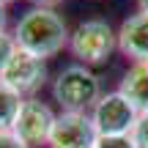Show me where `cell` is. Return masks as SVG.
Masks as SVG:
<instances>
[{
  "label": "cell",
  "mask_w": 148,
  "mask_h": 148,
  "mask_svg": "<svg viewBox=\"0 0 148 148\" xmlns=\"http://www.w3.org/2000/svg\"><path fill=\"white\" fill-rule=\"evenodd\" d=\"M22 101L25 99L0 79V132H11L14 129V121L22 110Z\"/></svg>",
  "instance_id": "10"
},
{
  "label": "cell",
  "mask_w": 148,
  "mask_h": 148,
  "mask_svg": "<svg viewBox=\"0 0 148 148\" xmlns=\"http://www.w3.org/2000/svg\"><path fill=\"white\" fill-rule=\"evenodd\" d=\"M16 41H14V33H5V30H0V74H3V69L8 66V60L14 58V52H16Z\"/></svg>",
  "instance_id": "11"
},
{
  "label": "cell",
  "mask_w": 148,
  "mask_h": 148,
  "mask_svg": "<svg viewBox=\"0 0 148 148\" xmlns=\"http://www.w3.org/2000/svg\"><path fill=\"white\" fill-rule=\"evenodd\" d=\"M52 99L60 104L63 112H88L101 99L99 77L88 66H66L52 82Z\"/></svg>",
  "instance_id": "2"
},
{
  "label": "cell",
  "mask_w": 148,
  "mask_h": 148,
  "mask_svg": "<svg viewBox=\"0 0 148 148\" xmlns=\"http://www.w3.org/2000/svg\"><path fill=\"white\" fill-rule=\"evenodd\" d=\"M69 49L82 66L107 63L110 55L118 49V33L104 19H85L74 27Z\"/></svg>",
  "instance_id": "3"
},
{
  "label": "cell",
  "mask_w": 148,
  "mask_h": 148,
  "mask_svg": "<svg viewBox=\"0 0 148 148\" xmlns=\"http://www.w3.org/2000/svg\"><path fill=\"white\" fill-rule=\"evenodd\" d=\"M118 49L134 63H148V14L137 11L118 27Z\"/></svg>",
  "instance_id": "8"
},
{
  "label": "cell",
  "mask_w": 148,
  "mask_h": 148,
  "mask_svg": "<svg viewBox=\"0 0 148 148\" xmlns=\"http://www.w3.org/2000/svg\"><path fill=\"white\" fill-rule=\"evenodd\" d=\"M90 118H93V126L99 134H132L140 112L121 90H112L96 101Z\"/></svg>",
  "instance_id": "4"
},
{
  "label": "cell",
  "mask_w": 148,
  "mask_h": 148,
  "mask_svg": "<svg viewBox=\"0 0 148 148\" xmlns=\"http://www.w3.org/2000/svg\"><path fill=\"white\" fill-rule=\"evenodd\" d=\"M36 3H41L44 8H49V5H52V3H60V0H36Z\"/></svg>",
  "instance_id": "17"
},
{
  "label": "cell",
  "mask_w": 148,
  "mask_h": 148,
  "mask_svg": "<svg viewBox=\"0 0 148 148\" xmlns=\"http://www.w3.org/2000/svg\"><path fill=\"white\" fill-rule=\"evenodd\" d=\"M99 132L88 112H60L49 134V148H96Z\"/></svg>",
  "instance_id": "7"
},
{
  "label": "cell",
  "mask_w": 148,
  "mask_h": 148,
  "mask_svg": "<svg viewBox=\"0 0 148 148\" xmlns=\"http://www.w3.org/2000/svg\"><path fill=\"white\" fill-rule=\"evenodd\" d=\"M132 140L137 148H148V112H140L137 123L132 129Z\"/></svg>",
  "instance_id": "13"
},
{
  "label": "cell",
  "mask_w": 148,
  "mask_h": 148,
  "mask_svg": "<svg viewBox=\"0 0 148 148\" xmlns=\"http://www.w3.org/2000/svg\"><path fill=\"white\" fill-rule=\"evenodd\" d=\"M0 148H27L14 132H0Z\"/></svg>",
  "instance_id": "14"
},
{
  "label": "cell",
  "mask_w": 148,
  "mask_h": 148,
  "mask_svg": "<svg viewBox=\"0 0 148 148\" xmlns=\"http://www.w3.org/2000/svg\"><path fill=\"white\" fill-rule=\"evenodd\" d=\"M55 121H58V115L52 112V107H49L47 101H41L38 96H30V99L22 101V110H19V115H16L11 132H14L27 148L47 145Z\"/></svg>",
  "instance_id": "5"
},
{
  "label": "cell",
  "mask_w": 148,
  "mask_h": 148,
  "mask_svg": "<svg viewBox=\"0 0 148 148\" xmlns=\"http://www.w3.org/2000/svg\"><path fill=\"white\" fill-rule=\"evenodd\" d=\"M118 90L137 107V112H148V63L129 66V71L123 74Z\"/></svg>",
  "instance_id": "9"
},
{
  "label": "cell",
  "mask_w": 148,
  "mask_h": 148,
  "mask_svg": "<svg viewBox=\"0 0 148 148\" xmlns=\"http://www.w3.org/2000/svg\"><path fill=\"white\" fill-rule=\"evenodd\" d=\"M137 5H140V11H143V14H148V0H137Z\"/></svg>",
  "instance_id": "16"
},
{
  "label": "cell",
  "mask_w": 148,
  "mask_h": 148,
  "mask_svg": "<svg viewBox=\"0 0 148 148\" xmlns=\"http://www.w3.org/2000/svg\"><path fill=\"white\" fill-rule=\"evenodd\" d=\"M96 148H137L132 134H99Z\"/></svg>",
  "instance_id": "12"
},
{
  "label": "cell",
  "mask_w": 148,
  "mask_h": 148,
  "mask_svg": "<svg viewBox=\"0 0 148 148\" xmlns=\"http://www.w3.org/2000/svg\"><path fill=\"white\" fill-rule=\"evenodd\" d=\"M14 41L22 52H30L47 60L63 52V47H69L71 33L58 11L38 5V8H30L27 14H22V19L14 27Z\"/></svg>",
  "instance_id": "1"
},
{
  "label": "cell",
  "mask_w": 148,
  "mask_h": 148,
  "mask_svg": "<svg viewBox=\"0 0 148 148\" xmlns=\"http://www.w3.org/2000/svg\"><path fill=\"white\" fill-rule=\"evenodd\" d=\"M0 3H11V0H0Z\"/></svg>",
  "instance_id": "18"
},
{
  "label": "cell",
  "mask_w": 148,
  "mask_h": 148,
  "mask_svg": "<svg viewBox=\"0 0 148 148\" xmlns=\"http://www.w3.org/2000/svg\"><path fill=\"white\" fill-rule=\"evenodd\" d=\"M8 25V11H5V3H0V30H5Z\"/></svg>",
  "instance_id": "15"
},
{
  "label": "cell",
  "mask_w": 148,
  "mask_h": 148,
  "mask_svg": "<svg viewBox=\"0 0 148 148\" xmlns=\"http://www.w3.org/2000/svg\"><path fill=\"white\" fill-rule=\"evenodd\" d=\"M0 79H3L8 88H14L22 99H25V96L30 99V96H36V90L47 82V63H44L41 58H36V55H30V52L16 49L14 58L8 60V66L0 74Z\"/></svg>",
  "instance_id": "6"
}]
</instances>
